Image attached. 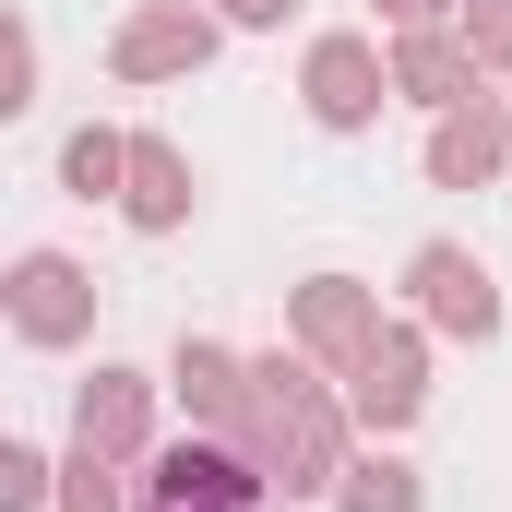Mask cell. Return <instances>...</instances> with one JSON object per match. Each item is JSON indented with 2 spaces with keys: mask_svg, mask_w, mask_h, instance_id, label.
<instances>
[{
  "mask_svg": "<svg viewBox=\"0 0 512 512\" xmlns=\"http://www.w3.org/2000/svg\"><path fill=\"white\" fill-rule=\"evenodd\" d=\"M179 60H203V24L191 12H155V24L120 36V72H179Z\"/></svg>",
  "mask_w": 512,
  "mask_h": 512,
  "instance_id": "obj_8",
  "label": "cell"
},
{
  "mask_svg": "<svg viewBox=\"0 0 512 512\" xmlns=\"http://www.w3.org/2000/svg\"><path fill=\"white\" fill-rule=\"evenodd\" d=\"M310 334H322V346H358V298H346V286H310Z\"/></svg>",
  "mask_w": 512,
  "mask_h": 512,
  "instance_id": "obj_15",
  "label": "cell"
},
{
  "mask_svg": "<svg viewBox=\"0 0 512 512\" xmlns=\"http://www.w3.org/2000/svg\"><path fill=\"white\" fill-rule=\"evenodd\" d=\"M489 155H501V131H489V120H453V131H441V179H477Z\"/></svg>",
  "mask_w": 512,
  "mask_h": 512,
  "instance_id": "obj_12",
  "label": "cell"
},
{
  "mask_svg": "<svg viewBox=\"0 0 512 512\" xmlns=\"http://www.w3.org/2000/svg\"><path fill=\"white\" fill-rule=\"evenodd\" d=\"M12 286H24V298H12V310H24V334H36V346H60V334H72V322H84V274H72V262H24V274H12Z\"/></svg>",
  "mask_w": 512,
  "mask_h": 512,
  "instance_id": "obj_3",
  "label": "cell"
},
{
  "mask_svg": "<svg viewBox=\"0 0 512 512\" xmlns=\"http://www.w3.org/2000/svg\"><path fill=\"white\" fill-rule=\"evenodd\" d=\"M120 167H131V143H108V131H72V155H60V179H72L84 203H96V191H108Z\"/></svg>",
  "mask_w": 512,
  "mask_h": 512,
  "instance_id": "obj_10",
  "label": "cell"
},
{
  "mask_svg": "<svg viewBox=\"0 0 512 512\" xmlns=\"http://www.w3.org/2000/svg\"><path fill=\"white\" fill-rule=\"evenodd\" d=\"M393 12H405V24H417V12H441V0H393Z\"/></svg>",
  "mask_w": 512,
  "mask_h": 512,
  "instance_id": "obj_19",
  "label": "cell"
},
{
  "mask_svg": "<svg viewBox=\"0 0 512 512\" xmlns=\"http://www.w3.org/2000/svg\"><path fill=\"white\" fill-rule=\"evenodd\" d=\"M358 405H370V417H405V405H417V346H370V358H358Z\"/></svg>",
  "mask_w": 512,
  "mask_h": 512,
  "instance_id": "obj_9",
  "label": "cell"
},
{
  "mask_svg": "<svg viewBox=\"0 0 512 512\" xmlns=\"http://www.w3.org/2000/svg\"><path fill=\"white\" fill-rule=\"evenodd\" d=\"M179 382H191V405H215V417H239V370H227L215 346H191V358H179Z\"/></svg>",
  "mask_w": 512,
  "mask_h": 512,
  "instance_id": "obj_11",
  "label": "cell"
},
{
  "mask_svg": "<svg viewBox=\"0 0 512 512\" xmlns=\"http://www.w3.org/2000/svg\"><path fill=\"white\" fill-rule=\"evenodd\" d=\"M417 286H429V310H441V322H465V334H489V322H501L489 274H477L465 251H429V262H417Z\"/></svg>",
  "mask_w": 512,
  "mask_h": 512,
  "instance_id": "obj_4",
  "label": "cell"
},
{
  "mask_svg": "<svg viewBox=\"0 0 512 512\" xmlns=\"http://www.w3.org/2000/svg\"><path fill=\"white\" fill-rule=\"evenodd\" d=\"M72 512H108V477H96V453L72 465Z\"/></svg>",
  "mask_w": 512,
  "mask_h": 512,
  "instance_id": "obj_17",
  "label": "cell"
},
{
  "mask_svg": "<svg viewBox=\"0 0 512 512\" xmlns=\"http://www.w3.org/2000/svg\"><path fill=\"white\" fill-rule=\"evenodd\" d=\"M465 24H477V48H489V60H512V0H477Z\"/></svg>",
  "mask_w": 512,
  "mask_h": 512,
  "instance_id": "obj_16",
  "label": "cell"
},
{
  "mask_svg": "<svg viewBox=\"0 0 512 512\" xmlns=\"http://www.w3.org/2000/svg\"><path fill=\"white\" fill-rule=\"evenodd\" d=\"M405 84H417V96H465V60H453V48H405Z\"/></svg>",
  "mask_w": 512,
  "mask_h": 512,
  "instance_id": "obj_14",
  "label": "cell"
},
{
  "mask_svg": "<svg viewBox=\"0 0 512 512\" xmlns=\"http://www.w3.org/2000/svg\"><path fill=\"white\" fill-rule=\"evenodd\" d=\"M262 441L286 453V489H322V465H334V429H322V405H310V393H262Z\"/></svg>",
  "mask_w": 512,
  "mask_h": 512,
  "instance_id": "obj_2",
  "label": "cell"
},
{
  "mask_svg": "<svg viewBox=\"0 0 512 512\" xmlns=\"http://www.w3.org/2000/svg\"><path fill=\"white\" fill-rule=\"evenodd\" d=\"M131 429H143V382L131 370H96V393H84V453H131Z\"/></svg>",
  "mask_w": 512,
  "mask_h": 512,
  "instance_id": "obj_5",
  "label": "cell"
},
{
  "mask_svg": "<svg viewBox=\"0 0 512 512\" xmlns=\"http://www.w3.org/2000/svg\"><path fill=\"white\" fill-rule=\"evenodd\" d=\"M310 96H322V120H370V96H382V84H370V48L334 36V48L310 60Z\"/></svg>",
  "mask_w": 512,
  "mask_h": 512,
  "instance_id": "obj_6",
  "label": "cell"
},
{
  "mask_svg": "<svg viewBox=\"0 0 512 512\" xmlns=\"http://www.w3.org/2000/svg\"><path fill=\"white\" fill-rule=\"evenodd\" d=\"M179 203H191L179 155H167V143H131V215H143V227H179Z\"/></svg>",
  "mask_w": 512,
  "mask_h": 512,
  "instance_id": "obj_7",
  "label": "cell"
},
{
  "mask_svg": "<svg viewBox=\"0 0 512 512\" xmlns=\"http://www.w3.org/2000/svg\"><path fill=\"white\" fill-rule=\"evenodd\" d=\"M227 12H239V24H274V12H286V0H227Z\"/></svg>",
  "mask_w": 512,
  "mask_h": 512,
  "instance_id": "obj_18",
  "label": "cell"
},
{
  "mask_svg": "<svg viewBox=\"0 0 512 512\" xmlns=\"http://www.w3.org/2000/svg\"><path fill=\"white\" fill-rule=\"evenodd\" d=\"M346 512H417V489H405V465H370V477L346 489Z\"/></svg>",
  "mask_w": 512,
  "mask_h": 512,
  "instance_id": "obj_13",
  "label": "cell"
},
{
  "mask_svg": "<svg viewBox=\"0 0 512 512\" xmlns=\"http://www.w3.org/2000/svg\"><path fill=\"white\" fill-rule=\"evenodd\" d=\"M143 512H262V477L215 441H179L155 477H143Z\"/></svg>",
  "mask_w": 512,
  "mask_h": 512,
  "instance_id": "obj_1",
  "label": "cell"
}]
</instances>
